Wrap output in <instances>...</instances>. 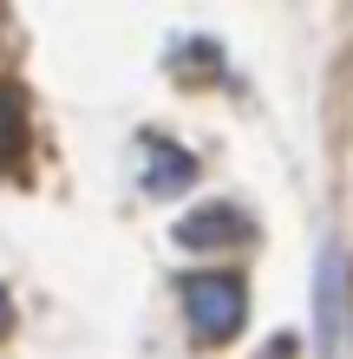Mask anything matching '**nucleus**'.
<instances>
[{"mask_svg": "<svg viewBox=\"0 0 353 359\" xmlns=\"http://www.w3.org/2000/svg\"><path fill=\"white\" fill-rule=\"evenodd\" d=\"M177 294H183V320H190V333L203 346L236 340L242 320H248V281L236 268H197L177 281Z\"/></svg>", "mask_w": 353, "mask_h": 359, "instance_id": "obj_1", "label": "nucleus"}, {"mask_svg": "<svg viewBox=\"0 0 353 359\" xmlns=\"http://www.w3.org/2000/svg\"><path fill=\"white\" fill-rule=\"evenodd\" d=\"M13 327V301H7V287H0V333Z\"/></svg>", "mask_w": 353, "mask_h": 359, "instance_id": "obj_6", "label": "nucleus"}, {"mask_svg": "<svg viewBox=\"0 0 353 359\" xmlns=\"http://www.w3.org/2000/svg\"><path fill=\"white\" fill-rule=\"evenodd\" d=\"M177 242L183 248H236V242H255V222H248L236 203H210V209H197V216L177 222Z\"/></svg>", "mask_w": 353, "mask_h": 359, "instance_id": "obj_2", "label": "nucleus"}, {"mask_svg": "<svg viewBox=\"0 0 353 359\" xmlns=\"http://www.w3.org/2000/svg\"><path fill=\"white\" fill-rule=\"evenodd\" d=\"M27 157V104H20L13 86H0V170Z\"/></svg>", "mask_w": 353, "mask_h": 359, "instance_id": "obj_5", "label": "nucleus"}, {"mask_svg": "<svg viewBox=\"0 0 353 359\" xmlns=\"http://www.w3.org/2000/svg\"><path fill=\"white\" fill-rule=\"evenodd\" d=\"M190 183H197L190 151H177V144H157L151 163H144V189H151V196H177V189H190Z\"/></svg>", "mask_w": 353, "mask_h": 359, "instance_id": "obj_4", "label": "nucleus"}, {"mask_svg": "<svg viewBox=\"0 0 353 359\" xmlns=\"http://www.w3.org/2000/svg\"><path fill=\"white\" fill-rule=\"evenodd\" d=\"M340 320H347V268H340L334 248H321V268H314V327H321V359L334 353Z\"/></svg>", "mask_w": 353, "mask_h": 359, "instance_id": "obj_3", "label": "nucleus"}]
</instances>
